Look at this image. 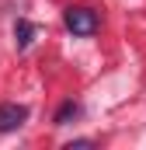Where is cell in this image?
<instances>
[{"label": "cell", "instance_id": "277c9868", "mask_svg": "<svg viewBox=\"0 0 146 150\" xmlns=\"http://www.w3.org/2000/svg\"><path fill=\"white\" fill-rule=\"evenodd\" d=\"M77 115H80V105H77V101H63V105H59V112H56V119H52V122H56V126H66V122H73Z\"/></svg>", "mask_w": 146, "mask_h": 150}, {"label": "cell", "instance_id": "3957f363", "mask_svg": "<svg viewBox=\"0 0 146 150\" xmlns=\"http://www.w3.org/2000/svg\"><path fill=\"white\" fill-rule=\"evenodd\" d=\"M35 32H38L35 25L21 18V21L14 25V42H18V49H28V45H32V38H35Z\"/></svg>", "mask_w": 146, "mask_h": 150}, {"label": "cell", "instance_id": "7a4b0ae2", "mask_svg": "<svg viewBox=\"0 0 146 150\" xmlns=\"http://www.w3.org/2000/svg\"><path fill=\"white\" fill-rule=\"evenodd\" d=\"M28 122V108L18 105V101H4L0 105V133H14Z\"/></svg>", "mask_w": 146, "mask_h": 150}, {"label": "cell", "instance_id": "6da1fadb", "mask_svg": "<svg viewBox=\"0 0 146 150\" xmlns=\"http://www.w3.org/2000/svg\"><path fill=\"white\" fill-rule=\"evenodd\" d=\"M63 25L70 28L73 35L87 38V35H94V32L101 28V18H98V11H91V7H66Z\"/></svg>", "mask_w": 146, "mask_h": 150}, {"label": "cell", "instance_id": "5b68a950", "mask_svg": "<svg viewBox=\"0 0 146 150\" xmlns=\"http://www.w3.org/2000/svg\"><path fill=\"white\" fill-rule=\"evenodd\" d=\"M73 147H94V140H73V143H66V150H73Z\"/></svg>", "mask_w": 146, "mask_h": 150}]
</instances>
